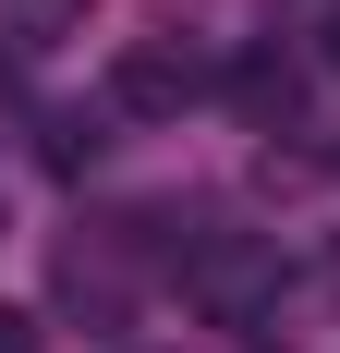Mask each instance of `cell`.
<instances>
[{"mask_svg":"<svg viewBox=\"0 0 340 353\" xmlns=\"http://www.w3.org/2000/svg\"><path fill=\"white\" fill-rule=\"evenodd\" d=\"M292 98H304V73L279 61V49H255V61H231V110H243V122H292Z\"/></svg>","mask_w":340,"mask_h":353,"instance_id":"cell-3","label":"cell"},{"mask_svg":"<svg viewBox=\"0 0 340 353\" xmlns=\"http://www.w3.org/2000/svg\"><path fill=\"white\" fill-rule=\"evenodd\" d=\"M182 292H195L206 329H268L279 317V244L268 232H206V244H182Z\"/></svg>","mask_w":340,"mask_h":353,"instance_id":"cell-1","label":"cell"},{"mask_svg":"<svg viewBox=\"0 0 340 353\" xmlns=\"http://www.w3.org/2000/svg\"><path fill=\"white\" fill-rule=\"evenodd\" d=\"M0 353H49V329H36L25 305H0Z\"/></svg>","mask_w":340,"mask_h":353,"instance_id":"cell-4","label":"cell"},{"mask_svg":"<svg viewBox=\"0 0 340 353\" xmlns=\"http://www.w3.org/2000/svg\"><path fill=\"white\" fill-rule=\"evenodd\" d=\"M316 49H328V73H340V0H328V25H316Z\"/></svg>","mask_w":340,"mask_h":353,"instance_id":"cell-5","label":"cell"},{"mask_svg":"<svg viewBox=\"0 0 340 353\" xmlns=\"http://www.w3.org/2000/svg\"><path fill=\"white\" fill-rule=\"evenodd\" d=\"M109 98L134 110V122H170V110H195V98H206V61H195V49H170V37H122Z\"/></svg>","mask_w":340,"mask_h":353,"instance_id":"cell-2","label":"cell"}]
</instances>
